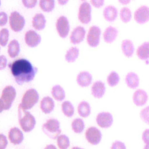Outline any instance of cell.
Instances as JSON below:
<instances>
[{"mask_svg":"<svg viewBox=\"0 0 149 149\" xmlns=\"http://www.w3.org/2000/svg\"><path fill=\"white\" fill-rule=\"evenodd\" d=\"M8 67L16 82L19 85L33 80L38 71L37 68L25 59L15 60L9 64Z\"/></svg>","mask_w":149,"mask_h":149,"instance_id":"1","label":"cell"},{"mask_svg":"<svg viewBox=\"0 0 149 149\" xmlns=\"http://www.w3.org/2000/svg\"><path fill=\"white\" fill-rule=\"evenodd\" d=\"M18 116L19 124L24 132H30L34 128L36 124V119L30 112L23 109L19 106Z\"/></svg>","mask_w":149,"mask_h":149,"instance_id":"2","label":"cell"},{"mask_svg":"<svg viewBox=\"0 0 149 149\" xmlns=\"http://www.w3.org/2000/svg\"><path fill=\"white\" fill-rule=\"evenodd\" d=\"M16 96V92L12 86H7L3 88L1 98V112L10 108Z\"/></svg>","mask_w":149,"mask_h":149,"instance_id":"3","label":"cell"},{"mask_svg":"<svg viewBox=\"0 0 149 149\" xmlns=\"http://www.w3.org/2000/svg\"><path fill=\"white\" fill-rule=\"evenodd\" d=\"M60 123L57 119H50L42 127V130L45 134L52 139L55 140L61 133Z\"/></svg>","mask_w":149,"mask_h":149,"instance_id":"4","label":"cell"},{"mask_svg":"<svg viewBox=\"0 0 149 149\" xmlns=\"http://www.w3.org/2000/svg\"><path fill=\"white\" fill-rule=\"evenodd\" d=\"M38 100L39 95L36 89L31 88L25 92L19 106L24 110H29L37 103Z\"/></svg>","mask_w":149,"mask_h":149,"instance_id":"5","label":"cell"},{"mask_svg":"<svg viewBox=\"0 0 149 149\" xmlns=\"http://www.w3.org/2000/svg\"><path fill=\"white\" fill-rule=\"evenodd\" d=\"M9 24L10 28L13 31L20 32L25 25V19L19 12L13 11L10 16Z\"/></svg>","mask_w":149,"mask_h":149,"instance_id":"6","label":"cell"},{"mask_svg":"<svg viewBox=\"0 0 149 149\" xmlns=\"http://www.w3.org/2000/svg\"><path fill=\"white\" fill-rule=\"evenodd\" d=\"M92 8L91 4L84 2L80 6L78 17L79 20L84 24H88L92 21Z\"/></svg>","mask_w":149,"mask_h":149,"instance_id":"7","label":"cell"},{"mask_svg":"<svg viewBox=\"0 0 149 149\" xmlns=\"http://www.w3.org/2000/svg\"><path fill=\"white\" fill-rule=\"evenodd\" d=\"M101 31L100 28L94 25L89 29L87 35V42L89 46L96 48L99 44Z\"/></svg>","mask_w":149,"mask_h":149,"instance_id":"8","label":"cell"},{"mask_svg":"<svg viewBox=\"0 0 149 149\" xmlns=\"http://www.w3.org/2000/svg\"><path fill=\"white\" fill-rule=\"evenodd\" d=\"M134 19L139 24H144L149 22V7L142 5L137 9L134 13Z\"/></svg>","mask_w":149,"mask_h":149,"instance_id":"9","label":"cell"},{"mask_svg":"<svg viewBox=\"0 0 149 149\" xmlns=\"http://www.w3.org/2000/svg\"><path fill=\"white\" fill-rule=\"evenodd\" d=\"M56 28L59 36L66 38L69 34L70 26L69 21L64 16H61L57 20Z\"/></svg>","mask_w":149,"mask_h":149,"instance_id":"10","label":"cell"},{"mask_svg":"<svg viewBox=\"0 0 149 149\" xmlns=\"http://www.w3.org/2000/svg\"><path fill=\"white\" fill-rule=\"evenodd\" d=\"M86 138L88 142L93 145H98L101 141L102 134L99 130L95 127H91L87 130Z\"/></svg>","mask_w":149,"mask_h":149,"instance_id":"11","label":"cell"},{"mask_svg":"<svg viewBox=\"0 0 149 149\" xmlns=\"http://www.w3.org/2000/svg\"><path fill=\"white\" fill-rule=\"evenodd\" d=\"M96 122L100 127L108 128L113 125V118L111 113L103 112L99 113L96 117Z\"/></svg>","mask_w":149,"mask_h":149,"instance_id":"12","label":"cell"},{"mask_svg":"<svg viewBox=\"0 0 149 149\" xmlns=\"http://www.w3.org/2000/svg\"><path fill=\"white\" fill-rule=\"evenodd\" d=\"M148 100V95L146 91L143 89H137L133 94V102L137 107L144 106L147 104Z\"/></svg>","mask_w":149,"mask_h":149,"instance_id":"13","label":"cell"},{"mask_svg":"<svg viewBox=\"0 0 149 149\" xmlns=\"http://www.w3.org/2000/svg\"><path fill=\"white\" fill-rule=\"evenodd\" d=\"M24 40L28 46L34 48L41 42V37L35 31L30 30L25 33Z\"/></svg>","mask_w":149,"mask_h":149,"instance_id":"14","label":"cell"},{"mask_svg":"<svg viewBox=\"0 0 149 149\" xmlns=\"http://www.w3.org/2000/svg\"><path fill=\"white\" fill-rule=\"evenodd\" d=\"M118 9L113 5H109L104 8L103 11V15L107 22H113L118 17L119 15Z\"/></svg>","mask_w":149,"mask_h":149,"instance_id":"15","label":"cell"},{"mask_svg":"<svg viewBox=\"0 0 149 149\" xmlns=\"http://www.w3.org/2000/svg\"><path fill=\"white\" fill-rule=\"evenodd\" d=\"M86 31L84 27L78 26L72 32L70 37L71 42L74 45L78 44L81 42L85 38Z\"/></svg>","mask_w":149,"mask_h":149,"instance_id":"16","label":"cell"},{"mask_svg":"<svg viewBox=\"0 0 149 149\" xmlns=\"http://www.w3.org/2000/svg\"><path fill=\"white\" fill-rule=\"evenodd\" d=\"M119 31L117 28L113 26H109L105 29L103 33V39L105 42L112 44L118 37Z\"/></svg>","mask_w":149,"mask_h":149,"instance_id":"17","label":"cell"},{"mask_svg":"<svg viewBox=\"0 0 149 149\" xmlns=\"http://www.w3.org/2000/svg\"><path fill=\"white\" fill-rule=\"evenodd\" d=\"M106 92L105 83L101 81H97L94 83L92 87V93L93 96L98 99L102 98Z\"/></svg>","mask_w":149,"mask_h":149,"instance_id":"18","label":"cell"},{"mask_svg":"<svg viewBox=\"0 0 149 149\" xmlns=\"http://www.w3.org/2000/svg\"><path fill=\"white\" fill-rule=\"evenodd\" d=\"M9 139L11 143L15 145L20 144L24 140L22 132L17 127L12 128L8 134Z\"/></svg>","mask_w":149,"mask_h":149,"instance_id":"19","label":"cell"},{"mask_svg":"<svg viewBox=\"0 0 149 149\" xmlns=\"http://www.w3.org/2000/svg\"><path fill=\"white\" fill-rule=\"evenodd\" d=\"M140 78L135 72H129L125 77V82L127 86L132 89L137 88L140 85Z\"/></svg>","mask_w":149,"mask_h":149,"instance_id":"20","label":"cell"},{"mask_svg":"<svg viewBox=\"0 0 149 149\" xmlns=\"http://www.w3.org/2000/svg\"><path fill=\"white\" fill-rule=\"evenodd\" d=\"M121 49L123 55L128 58L132 57L135 52L134 43L129 39H125L122 42Z\"/></svg>","mask_w":149,"mask_h":149,"instance_id":"21","label":"cell"},{"mask_svg":"<svg viewBox=\"0 0 149 149\" xmlns=\"http://www.w3.org/2000/svg\"><path fill=\"white\" fill-rule=\"evenodd\" d=\"M92 81V76L87 72H82L78 74L77 83L82 87H87L91 85Z\"/></svg>","mask_w":149,"mask_h":149,"instance_id":"22","label":"cell"},{"mask_svg":"<svg viewBox=\"0 0 149 149\" xmlns=\"http://www.w3.org/2000/svg\"><path fill=\"white\" fill-rule=\"evenodd\" d=\"M55 107L54 101L49 96L43 98L40 103V108L42 111L45 114L51 113Z\"/></svg>","mask_w":149,"mask_h":149,"instance_id":"23","label":"cell"},{"mask_svg":"<svg viewBox=\"0 0 149 149\" xmlns=\"http://www.w3.org/2000/svg\"><path fill=\"white\" fill-rule=\"evenodd\" d=\"M136 55L141 60L143 61L149 60V42H144L137 48Z\"/></svg>","mask_w":149,"mask_h":149,"instance_id":"24","label":"cell"},{"mask_svg":"<svg viewBox=\"0 0 149 149\" xmlns=\"http://www.w3.org/2000/svg\"><path fill=\"white\" fill-rule=\"evenodd\" d=\"M46 22L44 15L42 13H38L36 14L32 19V26L36 30H43L45 28Z\"/></svg>","mask_w":149,"mask_h":149,"instance_id":"25","label":"cell"},{"mask_svg":"<svg viewBox=\"0 0 149 149\" xmlns=\"http://www.w3.org/2000/svg\"><path fill=\"white\" fill-rule=\"evenodd\" d=\"M20 45L15 39L12 40L8 46V53L11 58L17 56L20 52Z\"/></svg>","mask_w":149,"mask_h":149,"instance_id":"26","label":"cell"},{"mask_svg":"<svg viewBox=\"0 0 149 149\" xmlns=\"http://www.w3.org/2000/svg\"><path fill=\"white\" fill-rule=\"evenodd\" d=\"M51 93L54 99L59 101H62L65 98V92L59 85H56L52 87Z\"/></svg>","mask_w":149,"mask_h":149,"instance_id":"27","label":"cell"},{"mask_svg":"<svg viewBox=\"0 0 149 149\" xmlns=\"http://www.w3.org/2000/svg\"><path fill=\"white\" fill-rule=\"evenodd\" d=\"M91 108L90 104L86 101L80 102L78 107V112L81 117H88L91 113Z\"/></svg>","mask_w":149,"mask_h":149,"instance_id":"28","label":"cell"},{"mask_svg":"<svg viewBox=\"0 0 149 149\" xmlns=\"http://www.w3.org/2000/svg\"><path fill=\"white\" fill-rule=\"evenodd\" d=\"M120 19L124 23H128L131 21L132 18V12L129 8L123 7L119 13Z\"/></svg>","mask_w":149,"mask_h":149,"instance_id":"29","label":"cell"},{"mask_svg":"<svg viewBox=\"0 0 149 149\" xmlns=\"http://www.w3.org/2000/svg\"><path fill=\"white\" fill-rule=\"evenodd\" d=\"M120 80V75L116 72H111L107 78V82L109 86L114 87L119 84Z\"/></svg>","mask_w":149,"mask_h":149,"instance_id":"30","label":"cell"},{"mask_svg":"<svg viewBox=\"0 0 149 149\" xmlns=\"http://www.w3.org/2000/svg\"><path fill=\"white\" fill-rule=\"evenodd\" d=\"M54 0H40L39 6L41 9L45 12H50L55 8Z\"/></svg>","mask_w":149,"mask_h":149,"instance_id":"31","label":"cell"},{"mask_svg":"<svg viewBox=\"0 0 149 149\" xmlns=\"http://www.w3.org/2000/svg\"><path fill=\"white\" fill-rule=\"evenodd\" d=\"M79 54V50L76 47H72L69 49L66 53L65 59L68 63L75 62Z\"/></svg>","mask_w":149,"mask_h":149,"instance_id":"32","label":"cell"},{"mask_svg":"<svg viewBox=\"0 0 149 149\" xmlns=\"http://www.w3.org/2000/svg\"><path fill=\"white\" fill-rule=\"evenodd\" d=\"M62 109L64 114L67 117H72L74 114V107L72 104L68 101L64 102L62 103Z\"/></svg>","mask_w":149,"mask_h":149,"instance_id":"33","label":"cell"},{"mask_svg":"<svg viewBox=\"0 0 149 149\" xmlns=\"http://www.w3.org/2000/svg\"><path fill=\"white\" fill-rule=\"evenodd\" d=\"M73 130L77 134L82 133L85 128L84 121L80 118L75 119L72 123Z\"/></svg>","mask_w":149,"mask_h":149,"instance_id":"34","label":"cell"},{"mask_svg":"<svg viewBox=\"0 0 149 149\" xmlns=\"http://www.w3.org/2000/svg\"><path fill=\"white\" fill-rule=\"evenodd\" d=\"M57 144L60 149H67L70 145L69 138L65 135H61L58 137Z\"/></svg>","mask_w":149,"mask_h":149,"instance_id":"35","label":"cell"},{"mask_svg":"<svg viewBox=\"0 0 149 149\" xmlns=\"http://www.w3.org/2000/svg\"><path fill=\"white\" fill-rule=\"evenodd\" d=\"M9 36V31L7 29H3L0 32V43L2 46H6L8 43Z\"/></svg>","mask_w":149,"mask_h":149,"instance_id":"36","label":"cell"},{"mask_svg":"<svg viewBox=\"0 0 149 149\" xmlns=\"http://www.w3.org/2000/svg\"><path fill=\"white\" fill-rule=\"evenodd\" d=\"M140 116L145 123L149 125V106H147L141 111Z\"/></svg>","mask_w":149,"mask_h":149,"instance_id":"37","label":"cell"},{"mask_svg":"<svg viewBox=\"0 0 149 149\" xmlns=\"http://www.w3.org/2000/svg\"><path fill=\"white\" fill-rule=\"evenodd\" d=\"M22 2L24 7L31 9L36 7L37 4L38 0H22Z\"/></svg>","mask_w":149,"mask_h":149,"instance_id":"38","label":"cell"},{"mask_svg":"<svg viewBox=\"0 0 149 149\" xmlns=\"http://www.w3.org/2000/svg\"><path fill=\"white\" fill-rule=\"evenodd\" d=\"M8 15L5 12L1 11L0 13V25L3 26L6 25L8 22Z\"/></svg>","mask_w":149,"mask_h":149,"instance_id":"39","label":"cell"},{"mask_svg":"<svg viewBox=\"0 0 149 149\" xmlns=\"http://www.w3.org/2000/svg\"><path fill=\"white\" fill-rule=\"evenodd\" d=\"M111 149H127V148L125 144L122 142L116 141L113 143Z\"/></svg>","mask_w":149,"mask_h":149,"instance_id":"40","label":"cell"},{"mask_svg":"<svg viewBox=\"0 0 149 149\" xmlns=\"http://www.w3.org/2000/svg\"><path fill=\"white\" fill-rule=\"evenodd\" d=\"M105 0H91L92 5L97 8H100L104 6Z\"/></svg>","mask_w":149,"mask_h":149,"instance_id":"41","label":"cell"},{"mask_svg":"<svg viewBox=\"0 0 149 149\" xmlns=\"http://www.w3.org/2000/svg\"><path fill=\"white\" fill-rule=\"evenodd\" d=\"M143 141L146 144H149V129L144 130L142 134Z\"/></svg>","mask_w":149,"mask_h":149,"instance_id":"42","label":"cell"},{"mask_svg":"<svg viewBox=\"0 0 149 149\" xmlns=\"http://www.w3.org/2000/svg\"><path fill=\"white\" fill-rule=\"evenodd\" d=\"M6 137L5 136L1 134V149H5L8 144Z\"/></svg>","mask_w":149,"mask_h":149,"instance_id":"43","label":"cell"},{"mask_svg":"<svg viewBox=\"0 0 149 149\" xmlns=\"http://www.w3.org/2000/svg\"><path fill=\"white\" fill-rule=\"evenodd\" d=\"M118 1L122 5H127L130 3L132 0H118Z\"/></svg>","mask_w":149,"mask_h":149,"instance_id":"44","label":"cell"},{"mask_svg":"<svg viewBox=\"0 0 149 149\" xmlns=\"http://www.w3.org/2000/svg\"><path fill=\"white\" fill-rule=\"evenodd\" d=\"M59 3L61 5H64L69 1V0H57Z\"/></svg>","mask_w":149,"mask_h":149,"instance_id":"45","label":"cell"},{"mask_svg":"<svg viewBox=\"0 0 149 149\" xmlns=\"http://www.w3.org/2000/svg\"><path fill=\"white\" fill-rule=\"evenodd\" d=\"M45 149H57V148L52 144L47 145Z\"/></svg>","mask_w":149,"mask_h":149,"instance_id":"46","label":"cell"},{"mask_svg":"<svg viewBox=\"0 0 149 149\" xmlns=\"http://www.w3.org/2000/svg\"><path fill=\"white\" fill-rule=\"evenodd\" d=\"M143 149H149V144H147L146 146H145Z\"/></svg>","mask_w":149,"mask_h":149,"instance_id":"47","label":"cell"},{"mask_svg":"<svg viewBox=\"0 0 149 149\" xmlns=\"http://www.w3.org/2000/svg\"><path fill=\"white\" fill-rule=\"evenodd\" d=\"M72 149H84L81 148H78V147H73Z\"/></svg>","mask_w":149,"mask_h":149,"instance_id":"48","label":"cell"},{"mask_svg":"<svg viewBox=\"0 0 149 149\" xmlns=\"http://www.w3.org/2000/svg\"><path fill=\"white\" fill-rule=\"evenodd\" d=\"M81 1H85V0H81Z\"/></svg>","mask_w":149,"mask_h":149,"instance_id":"49","label":"cell"}]
</instances>
